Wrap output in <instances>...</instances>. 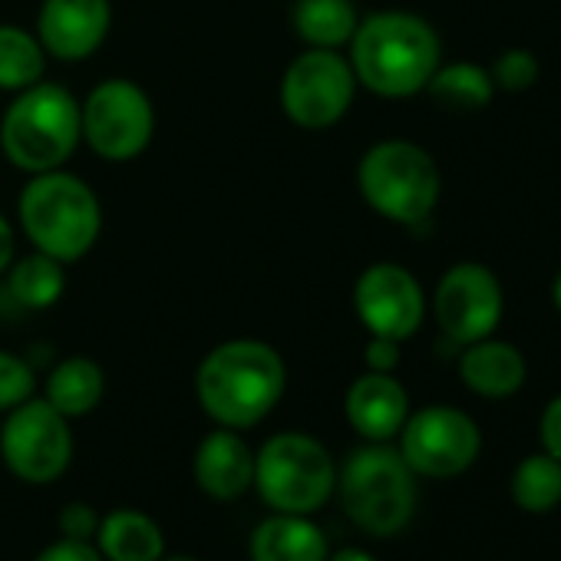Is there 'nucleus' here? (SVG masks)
<instances>
[{
	"label": "nucleus",
	"instance_id": "obj_11",
	"mask_svg": "<svg viewBox=\"0 0 561 561\" xmlns=\"http://www.w3.org/2000/svg\"><path fill=\"white\" fill-rule=\"evenodd\" d=\"M397 436L407 466L426 479L462 476L482 449V433L476 420L456 407H423L407 416Z\"/></svg>",
	"mask_w": 561,
	"mask_h": 561
},
{
	"label": "nucleus",
	"instance_id": "obj_25",
	"mask_svg": "<svg viewBox=\"0 0 561 561\" xmlns=\"http://www.w3.org/2000/svg\"><path fill=\"white\" fill-rule=\"evenodd\" d=\"M512 502L525 512H548L561 502V459L551 453L525 456L508 482Z\"/></svg>",
	"mask_w": 561,
	"mask_h": 561
},
{
	"label": "nucleus",
	"instance_id": "obj_7",
	"mask_svg": "<svg viewBox=\"0 0 561 561\" xmlns=\"http://www.w3.org/2000/svg\"><path fill=\"white\" fill-rule=\"evenodd\" d=\"M274 512L311 515L337 489L334 456L311 433H277L254 453V482Z\"/></svg>",
	"mask_w": 561,
	"mask_h": 561
},
{
	"label": "nucleus",
	"instance_id": "obj_12",
	"mask_svg": "<svg viewBox=\"0 0 561 561\" xmlns=\"http://www.w3.org/2000/svg\"><path fill=\"white\" fill-rule=\"evenodd\" d=\"M502 308H505V298H502L499 277L479 261L453 264L439 277L436 295H433L436 324L459 347L492 337L502 321Z\"/></svg>",
	"mask_w": 561,
	"mask_h": 561
},
{
	"label": "nucleus",
	"instance_id": "obj_1",
	"mask_svg": "<svg viewBox=\"0 0 561 561\" xmlns=\"http://www.w3.org/2000/svg\"><path fill=\"white\" fill-rule=\"evenodd\" d=\"M347 60L360 87L387 100H407L433 80L443 64V44L423 18L380 11L357 24Z\"/></svg>",
	"mask_w": 561,
	"mask_h": 561
},
{
	"label": "nucleus",
	"instance_id": "obj_33",
	"mask_svg": "<svg viewBox=\"0 0 561 561\" xmlns=\"http://www.w3.org/2000/svg\"><path fill=\"white\" fill-rule=\"evenodd\" d=\"M328 561H377L370 551H360V548H341L337 554H331Z\"/></svg>",
	"mask_w": 561,
	"mask_h": 561
},
{
	"label": "nucleus",
	"instance_id": "obj_27",
	"mask_svg": "<svg viewBox=\"0 0 561 561\" xmlns=\"http://www.w3.org/2000/svg\"><path fill=\"white\" fill-rule=\"evenodd\" d=\"M34 383V367L24 357L0 351V410H14L31 400Z\"/></svg>",
	"mask_w": 561,
	"mask_h": 561
},
{
	"label": "nucleus",
	"instance_id": "obj_22",
	"mask_svg": "<svg viewBox=\"0 0 561 561\" xmlns=\"http://www.w3.org/2000/svg\"><path fill=\"white\" fill-rule=\"evenodd\" d=\"M67 291V274H64V261L34 251L27 257H21L11 274H8V295L31 311H44L54 308Z\"/></svg>",
	"mask_w": 561,
	"mask_h": 561
},
{
	"label": "nucleus",
	"instance_id": "obj_29",
	"mask_svg": "<svg viewBox=\"0 0 561 561\" xmlns=\"http://www.w3.org/2000/svg\"><path fill=\"white\" fill-rule=\"evenodd\" d=\"M34 561H106V558H103V554H100V548H96V545H90V541L60 538V541L47 545Z\"/></svg>",
	"mask_w": 561,
	"mask_h": 561
},
{
	"label": "nucleus",
	"instance_id": "obj_30",
	"mask_svg": "<svg viewBox=\"0 0 561 561\" xmlns=\"http://www.w3.org/2000/svg\"><path fill=\"white\" fill-rule=\"evenodd\" d=\"M538 439H541V449L545 453H551L554 459H561V393L545 407L541 423H538Z\"/></svg>",
	"mask_w": 561,
	"mask_h": 561
},
{
	"label": "nucleus",
	"instance_id": "obj_19",
	"mask_svg": "<svg viewBox=\"0 0 561 561\" xmlns=\"http://www.w3.org/2000/svg\"><path fill=\"white\" fill-rule=\"evenodd\" d=\"M96 548L106 561H159L165 535L152 515L139 508H116L100 518Z\"/></svg>",
	"mask_w": 561,
	"mask_h": 561
},
{
	"label": "nucleus",
	"instance_id": "obj_28",
	"mask_svg": "<svg viewBox=\"0 0 561 561\" xmlns=\"http://www.w3.org/2000/svg\"><path fill=\"white\" fill-rule=\"evenodd\" d=\"M100 528V515L93 505H83V502H73L60 512V531L64 538H77V541H90Z\"/></svg>",
	"mask_w": 561,
	"mask_h": 561
},
{
	"label": "nucleus",
	"instance_id": "obj_31",
	"mask_svg": "<svg viewBox=\"0 0 561 561\" xmlns=\"http://www.w3.org/2000/svg\"><path fill=\"white\" fill-rule=\"evenodd\" d=\"M364 360L370 370L377 374H393L400 367V341H387V337H370Z\"/></svg>",
	"mask_w": 561,
	"mask_h": 561
},
{
	"label": "nucleus",
	"instance_id": "obj_9",
	"mask_svg": "<svg viewBox=\"0 0 561 561\" xmlns=\"http://www.w3.org/2000/svg\"><path fill=\"white\" fill-rule=\"evenodd\" d=\"M0 456L24 482L47 485L60 479L73 459V433L67 416L47 400H24L8 410V420L0 426Z\"/></svg>",
	"mask_w": 561,
	"mask_h": 561
},
{
	"label": "nucleus",
	"instance_id": "obj_34",
	"mask_svg": "<svg viewBox=\"0 0 561 561\" xmlns=\"http://www.w3.org/2000/svg\"><path fill=\"white\" fill-rule=\"evenodd\" d=\"M551 298H554V308H558V314H561V271H558V277H554V288H551Z\"/></svg>",
	"mask_w": 561,
	"mask_h": 561
},
{
	"label": "nucleus",
	"instance_id": "obj_14",
	"mask_svg": "<svg viewBox=\"0 0 561 561\" xmlns=\"http://www.w3.org/2000/svg\"><path fill=\"white\" fill-rule=\"evenodd\" d=\"M110 27V0H44L37 18V41L50 57L77 64L93 57L106 44Z\"/></svg>",
	"mask_w": 561,
	"mask_h": 561
},
{
	"label": "nucleus",
	"instance_id": "obj_16",
	"mask_svg": "<svg viewBox=\"0 0 561 561\" xmlns=\"http://www.w3.org/2000/svg\"><path fill=\"white\" fill-rule=\"evenodd\" d=\"M195 482L215 502H231L254 482V453L238 430H215L195 449Z\"/></svg>",
	"mask_w": 561,
	"mask_h": 561
},
{
	"label": "nucleus",
	"instance_id": "obj_5",
	"mask_svg": "<svg viewBox=\"0 0 561 561\" xmlns=\"http://www.w3.org/2000/svg\"><path fill=\"white\" fill-rule=\"evenodd\" d=\"M337 492L351 522L377 538L403 531L416 512V472L400 449L383 443L360 446L347 456L337 472Z\"/></svg>",
	"mask_w": 561,
	"mask_h": 561
},
{
	"label": "nucleus",
	"instance_id": "obj_24",
	"mask_svg": "<svg viewBox=\"0 0 561 561\" xmlns=\"http://www.w3.org/2000/svg\"><path fill=\"white\" fill-rule=\"evenodd\" d=\"M426 93L446 110L472 113L492 100L495 83H492V73L479 64H446V67L439 64L433 80L426 83Z\"/></svg>",
	"mask_w": 561,
	"mask_h": 561
},
{
	"label": "nucleus",
	"instance_id": "obj_17",
	"mask_svg": "<svg viewBox=\"0 0 561 561\" xmlns=\"http://www.w3.org/2000/svg\"><path fill=\"white\" fill-rule=\"evenodd\" d=\"M459 377L472 393L485 400H505L522 390L528 367L522 351L512 347L508 341L482 337L476 344H466L459 357Z\"/></svg>",
	"mask_w": 561,
	"mask_h": 561
},
{
	"label": "nucleus",
	"instance_id": "obj_15",
	"mask_svg": "<svg viewBox=\"0 0 561 561\" xmlns=\"http://www.w3.org/2000/svg\"><path fill=\"white\" fill-rule=\"evenodd\" d=\"M344 413L364 439L387 443L403 430V423L410 416V397L393 374L367 370L364 377H357L351 383Z\"/></svg>",
	"mask_w": 561,
	"mask_h": 561
},
{
	"label": "nucleus",
	"instance_id": "obj_13",
	"mask_svg": "<svg viewBox=\"0 0 561 561\" xmlns=\"http://www.w3.org/2000/svg\"><path fill=\"white\" fill-rule=\"evenodd\" d=\"M354 308L370 337L407 341L420 331L426 314V298L420 280L393 261L370 264L354 285Z\"/></svg>",
	"mask_w": 561,
	"mask_h": 561
},
{
	"label": "nucleus",
	"instance_id": "obj_8",
	"mask_svg": "<svg viewBox=\"0 0 561 561\" xmlns=\"http://www.w3.org/2000/svg\"><path fill=\"white\" fill-rule=\"evenodd\" d=\"M357 77L337 50H305L280 77V110L301 129H328L341 123L354 103Z\"/></svg>",
	"mask_w": 561,
	"mask_h": 561
},
{
	"label": "nucleus",
	"instance_id": "obj_18",
	"mask_svg": "<svg viewBox=\"0 0 561 561\" xmlns=\"http://www.w3.org/2000/svg\"><path fill=\"white\" fill-rule=\"evenodd\" d=\"M248 551L251 561H328V535L308 515L274 512L251 531Z\"/></svg>",
	"mask_w": 561,
	"mask_h": 561
},
{
	"label": "nucleus",
	"instance_id": "obj_32",
	"mask_svg": "<svg viewBox=\"0 0 561 561\" xmlns=\"http://www.w3.org/2000/svg\"><path fill=\"white\" fill-rule=\"evenodd\" d=\"M11 261H14V228L0 215V274L11 267Z\"/></svg>",
	"mask_w": 561,
	"mask_h": 561
},
{
	"label": "nucleus",
	"instance_id": "obj_10",
	"mask_svg": "<svg viewBox=\"0 0 561 561\" xmlns=\"http://www.w3.org/2000/svg\"><path fill=\"white\" fill-rule=\"evenodd\" d=\"M80 116L87 146L110 162L136 159L149 146L156 129V113L146 90L123 77L93 87V93L80 106Z\"/></svg>",
	"mask_w": 561,
	"mask_h": 561
},
{
	"label": "nucleus",
	"instance_id": "obj_2",
	"mask_svg": "<svg viewBox=\"0 0 561 561\" xmlns=\"http://www.w3.org/2000/svg\"><path fill=\"white\" fill-rule=\"evenodd\" d=\"M288 370L280 354L251 337L225 341L205 354L195 374V393L202 410L228 430H248L261 423L285 397Z\"/></svg>",
	"mask_w": 561,
	"mask_h": 561
},
{
	"label": "nucleus",
	"instance_id": "obj_26",
	"mask_svg": "<svg viewBox=\"0 0 561 561\" xmlns=\"http://www.w3.org/2000/svg\"><path fill=\"white\" fill-rule=\"evenodd\" d=\"M538 73H541V67H538L535 54H531V50H522V47H512V50H505V54L495 60V67H492V83H495L499 90H505V93H525V90L535 87Z\"/></svg>",
	"mask_w": 561,
	"mask_h": 561
},
{
	"label": "nucleus",
	"instance_id": "obj_4",
	"mask_svg": "<svg viewBox=\"0 0 561 561\" xmlns=\"http://www.w3.org/2000/svg\"><path fill=\"white\" fill-rule=\"evenodd\" d=\"M83 139L80 103L57 83H34L18 93L0 119V149L31 175L60 169Z\"/></svg>",
	"mask_w": 561,
	"mask_h": 561
},
{
	"label": "nucleus",
	"instance_id": "obj_35",
	"mask_svg": "<svg viewBox=\"0 0 561 561\" xmlns=\"http://www.w3.org/2000/svg\"><path fill=\"white\" fill-rule=\"evenodd\" d=\"M159 561H198V558H192V554H172V558H159Z\"/></svg>",
	"mask_w": 561,
	"mask_h": 561
},
{
	"label": "nucleus",
	"instance_id": "obj_3",
	"mask_svg": "<svg viewBox=\"0 0 561 561\" xmlns=\"http://www.w3.org/2000/svg\"><path fill=\"white\" fill-rule=\"evenodd\" d=\"M21 225L37 251L70 264L100 238L103 208L96 192L73 172L50 169L34 175L18 202Z\"/></svg>",
	"mask_w": 561,
	"mask_h": 561
},
{
	"label": "nucleus",
	"instance_id": "obj_20",
	"mask_svg": "<svg viewBox=\"0 0 561 561\" xmlns=\"http://www.w3.org/2000/svg\"><path fill=\"white\" fill-rule=\"evenodd\" d=\"M103 393H106L103 367L90 357H67L50 370L44 400L67 420H77V416L93 413Z\"/></svg>",
	"mask_w": 561,
	"mask_h": 561
},
{
	"label": "nucleus",
	"instance_id": "obj_23",
	"mask_svg": "<svg viewBox=\"0 0 561 561\" xmlns=\"http://www.w3.org/2000/svg\"><path fill=\"white\" fill-rule=\"evenodd\" d=\"M44 67H47V50L31 31L18 24H0V90L21 93L41 83Z\"/></svg>",
	"mask_w": 561,
	"mask_h": 561
},
{
	"label": "nucleus",
	"instance_id": "obj_6",
	"mask_svg": "<svg viewBox=\"0 0 561 561\" xmlns=\"http://www.w3.org/2000/svg\"><path fill=\"white\" fill-rule=\"evenodd\" d=\"M364 202L397 225H420L433 215L443 175L433 156L407 139H383L370 146L357 169Z\"/></svg>",
	"mask_w": 561,
	"mask_h": 561
},
{
	"label": "nucleus",
	"instance_id": "obj_21",
	"mask_svg": "<svg viewBox=\"0 0 561 561\" xmlns=\"http://www.w3.org/2000/svg\"><path fill=\"white\" fill-rule=\"evenodd\" d=\"M291 24L308 47L341 50L344 44H351L360 18L354 0H295Z\"/></svg>",
	"mask_w": 561,
	"mask_h": 561
}]
</instances>
